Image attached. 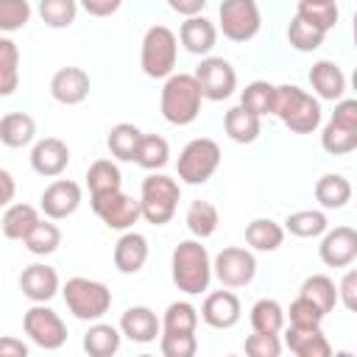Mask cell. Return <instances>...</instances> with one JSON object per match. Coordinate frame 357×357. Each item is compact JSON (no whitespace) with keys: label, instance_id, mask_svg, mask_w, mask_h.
<instances>
[{"label":"cell","instance_id":"1","mask_svg":"<svg viewBox=\"0 0 357 357\" xmlns=\"http://www.w3.org/2000/svg\"><path fill=\"white\" fill-rule=\"evenodd\" d=\"M173 284L184 296H201L212 282V257L201 240H181L170 254Z\"/></svg>","mask_w":357,"mask_h":357},{"label":"cell","instance_id":"2","mask_svg":"<svg viewBox=\"0 0 357 357\" xmlns=\"http://www.w3.org/2000/svg\"><path fill=\"white\" fill-rule=\"evenodd\" d=\"M273 117L282 120V126H287L293 134H312L321 126V100L296 86V84H279L273 92Z\"/></svg>","mask_w":357,"mask_h":357},{"label":"cell","instance_id":"3","mask_svg":"<svg viewBox=\"0 0 357 357\" xmlns=\"http://www.w3.org/2000/svg\"><path fill=\"white\" fill-rule=\"evenodd\" d=\"M201 89L195 75L190 73H170L162 84L159 95V112L170 126H190L201 114Z\"/></svg>","mask_w":357,"mask_h":357},{"label":"cell","instance_id":"4","mask_svg":"<svg viewBox=\"0 0 357 357\" xmlns=\"http://www.w3.org/2000/svg\"><path fill=\"white\" fill-rule=\"evenodd\" d=\"M181 201V187L176 178L151 170V176L142 178L139 187V215L151 223V226H165L173 220L176 209Z\"/></svg>","mask_w":357,"mask_h":357},{"label":"cell","instance_id":"5","mask_svg":"<svg viewBox=\"0 0 357 357\" xmlns=\"http://www.w3.org/2000/svg\"><path fill=\"white\" fill-rule=\"evenodd\" d=\"M61 296H64L67 310L78 321H100L112 307V290L103 282L86 279V276L67 279L61 287Z\"/></svg>","mask_w":357,"mask_h":357},{"label":"cell","instance_id":"6","mask_svg":"<svg viewBox=\"0 0 357 357\" xmlns=\"http://www.w3.org/2000/svg\"><path fill=\"white\" fill-rule=\"evenodd\" d=\"M178 59V36L167 25H151L142 36L139 47V67L148 78H167L176 73Z\"/></svg>","mask_w":357,"mask_h":357},{"label":"cell","instance_id":"7","mask_svg":"<svg viewBox=\"0 0 357 357\" xmlns=\"http://www.w3.org/2000/svg\"><path fill=\"white\" fill-rule=\"evenodd\" d=\"M220 167V145L209 137H195L190 139L181 153H178V162H176V170H178V178L184 184H206L215 170Z\"/></svg>","mask_w":357,"mask_h":357},{"label":"cell","instance_id":"8","mask_svg":"<svg viewBox=\"0 0 357 357\" xmlns=\"http://www.w3.org/2000/svg\"><path fill=\"white\" fill-rule=\"evenodd\" d=\"M321 148L332 156H346L357 148V100H335V112L321 131Z\"/></svg>","mask_w":357,"mask_h":357},{"label":"cell","instance_id":"9","mask_svg":"<svg viewBox=\"0 0 357 357\" xmlns=\"http://www.w3.org/2000/svg\"><path fill=\"white\" fill-rule=\"evenodd\" d=\"M262 28L257 0H223L218 8V31L229 42H251Z\"/></svg>","mask_w":357,"mask_h":357},{"label":"cell","instance_id":"10","mask_svg":"<svg viewBox=\"0 0 357 357\" xmlns=\"http://www.w3.org/2000/svg\"><path fill=\"white\" fill-rule=\"evenodd\" d=\"M22 329H25L28 340L45 351H56L67 343V324L47 304H33L22 315Z\"/></svg>","mask_w":357,"mask_h":357},{"label":"cell","instance_id":"11","mask_svg":"<svg viewBox=\"0 0 357 357\" xmlns=\"http://www.w3.org/2000/svg\"><path fill=\"white\" fill-rule=\"evenodd\" d=\"M212 276L229 290L245 287L257 276V257L243 245H226L212 259Z\"/></svg>","mask_w":357,"mask_h":357},{"label":"cell","instance_id":"12","mask_svg":"<svg viewBox=\"0 0 357 357\" xmlns=\"http://www.w3.org/2000/svg\"><path fill=\"white\" fill-rule=\"evenodd\" d=\"M192 75L198 81L204 100H226L237 89V73L231 61H226L223 56H204Z\"/></svg>","mask_w":357,"mask_h":357},{"label":"cell","instance_id":"13","mask_svg":"<svg viewBox=\"0 0 357 357\" xmlns=\"http://www.w3.org/2000/svg\"><path fill=\"white\" fill-rule=\"evenodd\" d=\"M89 204H92V212L103 220V226L114 229V231H128L142 218L139 215V198H131L123 190L95 195V198H89Z\"/></svg>","mask_w":357,"mask_h":357},{"label":"cell","instance_id":"14","mask_svg":"<svg viewBox=\"0 0 357 357\" xmlns=\"http://www.w3.org/2000/svg\"><path fill=\"white\" fill-rule=\"evenodd\" d=\"M81 206V184H75L73 178H53L39 198V209L45 212V218L50 220H64L70 215H75V209Z\"/></svg>","mask_w":357,"mask_h":357},{"label":"cell","instance_id":"15","mask_svg":"<svg viewBox=\"0 0 357 357\" xmlns=\"http://www.w3.org/2000/svg\"><path fill=\"white\" fill-rule=\"evenodd\" d=\"M318 257L326 268H349L357 259V231L351 226H335L321 234Z\"/></svg>","mask_w":357,"mask_h":357},{"label":"cell","instance_id":"16","mask_svg":"<svg viewBox=\"0 0 357 357\" xmlns=\"http://www.w3.org/2000/svg\"><path fill=\"white\" fill-rule=\"evenodd\" d=\"M243 315V307H240V298L237 293H231L229 287L226 290H215L204 298L201 310H198V318L212 326V329H231Z\"/></svg>","mask_w":357,"mask_h":357},{"label":"cell","instance_id":"17","mask_svg":"<svg viewBox=\"0 0 357 357\" xmlns=\"http://www.w3.org/2000/svg\"><path fill=\"white\" fill-rule=\"evenodd\" d=\"M89 89H92L89 73L81 70V67H61L50 78V95L61 106H78V103H84L89 98Z\"/></svg>","mask_w":357,"mask_h":357},{"label":"cell","instance_id":"18","mask_svg":"<svg viewBox=\"0 0 357 357\" xmlns=\"http://www.w3.org/2000/svg\"><path fill=\"white\" fill-rule=\"evenodd\" d=\"M20 290H22V296L28 301L47 304L61 290V282H59L56 268H50L45 262H33V265L22 268V273H20Z\"/></svg>","mask_w":357,"mask_h":357},{"label":"cell","instance_id":"19","mask_svg":"<svg viewBox=\"0 0 357 357\" xmlns=\"http://www.w3.org/2000/svg\"><path fill=\"white\" fill-rule=\"evenodd\" d=\"M70 165V148L64 139L59 137H45V139H36L33 148H31V167L45 176V178H56L67 170Z\"/></svg>","mask_w":357,"mask_h":357},{"label":"cell","instance_id":"20","mask_svg":"<svg viewBox=\"0 0 357 357\" xmlns=\"http://www.w3.org/2000/svg\"><path fill=\"white\" fill-rule=\"evenodd\" d=\"M117 329H120L123 337H128L134 343H153L159 337V332H162V321L151 307L134 304L120 315V326Z\"/></svg>","mask_w":357,"mask_h":357},{"label":"cell","instance_id":"21","mask_svg":"<svg viewBox=\"0 0 357 357\" xmlns=\"http://www.w3.org/2000/svg\"><path fill=\"white\" fill-rule=\"evenodd\" d=\"M148 254H151V248H148L145 234H139V231H131V229H128V231H123V234H120V240L114 243L112 259H114V268H117L120 273L131 276V273H139V271L145 268Z\"/></svg>","mask_w":357,"mask_h":357},{"label":"cell","instance_id":"22","mask_svg":"<svg viewBox=\"0 0 357 357\" xmlns=\"http://www.w3.org/2000/svg\"><path fill=\"white\" fill-rule=\"evenodd\" d=\"M178 42L192 56H209L218 42V25L212 20H206L204 14L184 17V22L178 28Z\"/></svg>","mask_w":357,"mask_h":357},{"label":"cell","instance_id":"23","mask_svg":"<svg viewBox=\"0 0 357 357\" xmlns=\"http://www.w3.org/2000/svg\"><path fill=\"white\" fill-rule=\"evenodd\" d=\"M307 78L318 100H340L346 95V73L329 59H318Z\"/></svg>","mask_w":357,"mask_h":357},{"label":"cell","instance_id":"24","mask_svg":"<svg viewBox=\"0 0 357 357\" xmlns=\"http://www.w3.org/2000/svg\"><path fill=\"white\" fill-rule=\"evenodd\" d=\"M284 346L296 357H329L332 346L321 326H287L284 332Z\"/></svg>","mask_w":357,"mask_h":357},{"label":"cell","instance_id":"25","mask_svg":"<svg viewBox=\"0 0 357 357\" xmlns=\"http://www.w3.org/2000/svg\"><path fill=\"white\" fill-rule=\"evenodd\" d=\"M223 131H226V137H229L231 142H237V145H251V142L259 137V131H262V117H257L254 112H248V109H243V106L237 103V106H231V109L223 114Z\"/></svg>","mask_w":357,"mask_h":357},{"label":"cell","instance_id":"26","mask_svg":"<svg viewBox=\"0 0 357 357\" xmlns=\"http://www.w3.org/2000/svg\"><path fill=\"white\" fill-rule=\"evenodd\" d=\"M36 139V120L25 112H8L0 117V142L6 148H25Z\"/></svg>","mask_w":357,"mask_h":357},{"label":"cell","instance_id":"27","mask_svg":"<svg viewBox=\"0 0 357 357\" xmlns=\"http://www.w3.org/2000/svg\"><path fill=\"white\" fill-rule=\"evenodd\" d=\"M312 192L324 209H343L351 201V181L343 173H324Z\"/></svg>","mask_w":357,"mask_h":357},{"label":"cell","instance_id":"28","mask_svg":"<svg viewBox=\"0 0 357 357\" xmlns=\"http://www.w3.org/2000/svg\"><path fill=\"white\" fill-rule=\"evenodd\" d=\"M39 223V212L31 204H8L0 218V231L6 240H25L28 231Z\"/></svg>","mask_w":357,"mask_h":357},{"label":"cell","instance_id":"29","mask_svg":"<svg viewBox=\"0 0 357 357\" xmlns=\"http://www.w3.org/2000/svg\"><path fill=\"white\" fill-rule=\"evenodd\" d=\"M120 329L103 321H92V326L84 332V351L89 357H112L120 351Z\"/></svg>","mask_w":357,"mask_h":357},{"label":"cell","instance_id":"30","mask_svg":"<svg viewBox=\"0 0 357 357\" xmlns=\"http://www.w3.org/2000/svg\"><path fill=\"white\" fill-rule=\"evenodd\" d=\"M86 187H89V198L106 195V192H114V190H123V173H120L117 162H112V159H95L86 167Z\"/></svg>","mask_w":357,"mask_h":357},{"label":"cell","instance_id":"31","mask_svg":"<svg viewBox=\"0 0 357 357\" xmlns=\"http://www.w3.org/2000/svg\"><path fill=\"white\" fill-rule=\"evenodd\" d=\"M184 223H187V229H190V234H192L195 240H206V237H212V234L218 231V226H220V212H218V206H215L212 201H192V204L187 206Z\"/></svg>","mask_w":357,"mask_h":357},{"label":"cell","instance_id":"32","mask_svg":"<svg viewBox=\"0 0 357 357\" xmlns=\"http://www.w3.org/2000/svg\"><path fill=\"white\" fill-rule=\"evenodd\" d=\"M245 243L254 248V251H276L282 243H284V226L271 220V218H254L248 226H245Z\"/></svg>","mask_w":357,"mask_h":357},{"label":"cell","instance_id":"33","mask_svg":"<svg viewBox=\"0 0 357 357\" xmlns=\"http://www.w3.org/2000/svg\"><path fill=\"white\" fill-rule=\"evenodd\" d=\"M298 296L307 298V301H312L324 315H329L335 310V304H337V284L326 273H312V276L304 279Z\"/></svg>","mask_w":357,"mask_h":357},{"label":"cell","instance_id":"34","mask_svg":"<svg viewBox=\"0 0 357 357\" xmlns=\"http://www.w3.org/2000/svg\"><path fill=\"white\" fill-rule=\"evenodd\" d=\"M20 86V47L11 36L0 33V98L14 95Z\"/></svg>","mask_w":357,"mask_h":357},{"label":"cell","instance_id":"35","mask_svg":"<svg viewBox=\"0 0 357 357\" xmlns=\"http://www.w3.org/2000/svg\"><path fill=\"white\" fill-rule=\"evenodd\" d=\"M326 229H329V220L321 209H298L284 218V231H290L293 237H301V240L321 237Z\"/></svg>","mask_w":357,"mask_h":357},{"label":"cell","instance_id":"36","mask_svg":"<svg viewBox=\"0 0 357 357\" xmlns=\"http://www.w3.org/2000/svg\"><path fill=\"white\" fill-rule=\"evenodd\" d=\"M251 329L254 332H268V335H279L284 329V307L276 301V298H259L254 307H251Z\"/></svg>","mask_w":357,"mask_h":357},{"label":"cell","instance_id":"37","mask_svg":"<svg viewBox=\"0 0 357 357\" xmlns=\"http://www.w3.org/2000/svg\"><path fill=\"white\" fill-rule=\"evenodd\" d=\"M324 39H326V31H321L318 25H312V22H307L304 17L293 14V20H290V25H287V42H290L293 50H298V53H312V50H318V47L324 45Z\"/></svg>","mask_w":357,"mask_h":357},{"label":"cell","instance_id":"38","mask_svg":"<svg viewBox=\"0 0 357 357\" xmlns=\"http://www.w3.org/2000/svg\"><path fill=\"white\" fill-rule=\"evenodd\" d=\"M170 159V145L165 137L159 134H142L139 137V145H137V153H134V162L145 170H162Z\"/></svg>","mask_w":357,"mask_h":357},{"label":"cell","instance_id":"39","mask_svg":"<svg viewBox=\"0 0 357 357\" xmlns=\"http://www.w3.org/2000/svg\"><path fill=\"white\" fill-rule=\"evenodd\" d=\"M139 137H142V131H139L134 123H117V126H112V131H109V137H106V145H109V151H112L114 159H120V162H134Z\"/></svg>","mask_w":357,"mask_h":357},{"label":"cell","instance_id":"40","mask_svg":"<svg viewBox=\"0 0 357 357\" xmlns=\"http://www.w3.org/2000/svg\"><path fill=\"white\" fill-rule=\"evenodd\" d=\"M25 243V248L33 254V257H47V254H53L59 245H61V229L50 220V218H39V223L28 231V237L22 240Z\"/></svg>","mask_w":357,"mask_h":357},{"label":"cell","instance_id":"41","mask_svg":"<svg viewBox=\"0 0 357 357\" xmlns=\"http://www.w3.org/2000/svg\"><path fill=\"white\" fill-rule=\"evenodd\" d=\"M36 14L47 28H70L78 17V0H39Z\"/></svg>","mask_w":357,"mask_h":357},{"label":"cell","instance_id":"42","mask_svg":"<svg viewBox=\"0 0 357 357\" xmlns=\"http://www.w3.org/2000/svg\"><path fill=\"white\" fill-rule=\"evenodd\" d=\"M273 92H276V84L271 81H251L240 92V106L254 112L257 117H265L273 112Z\"/></svg>","mask_w":357,"mask_h":357},{"label":"cell","instance_id":"43","mask_svg":"<svg viewBox=\"0 0 357 357\" xmlns=\"http://www.w3.org/2000/svg\"><path fill=\"white\" fill-rule=\"evenodd\" d=\"M162 321V332H195L198 329V310L190 301H173L167 304Z\"/></svg>","mask_w":357,"mask_h":357},{"label":"cell","instance_id":"44","mask_svg":"<svg viewBox=\"0 0 357 357\" xmlns=\"http://www.w3.org/2000/svg\"><path fill=\"white\" fill-rule=\"evenodd\" d=\"M296 14L304 17L307 22H312V25H318V28L326 31V33L337 25V17H340L337 0H329V3H301V0H298Z\"/></svg>","mask_w":357,"mask_h":357},{"label":"cell","instance_id":"45","mask_svg":"<svg viewBox=\"0 0 357 357\" xmlns=\"http://www.w3.org/2000/svg\"><path fill=\"white\" fill-rule=\"evenodd\" d=\"M31 3L28 0H0V33H14L22 31L31 22Z\"/></svg>","mask_w":357,"mask_h":357},{"label":"cell","instance_id":"46","mask_svg":"<svg viewBox=\"0 0 357 357\" xmlns=\"http://www.w3.org/2000/svg\"><path fill=\"white\" fill-rule=\"evenodd\" d=\"M159 351L165 357H192L198 351L195 332H159Z\"/></svg>","mask_w":357,"mask_h":357},{"label":"cell","instance_id":"47","mask_svg":"<svg viewBox=\"0 0 357 357\" xmlns=\"http://www.w3.org/2000/svg\"><path fill=\"white\" fill-rule=\"evenodd\" d=\"M324 318H326V315H324L312 301H307V298H301V296L284 310V321H287L290 326H321Z\"/></svg>","mask_w":357,"mask_h":357},{"label":"cell","instance_id":"48","mask_svg":"<svg viewBox=\"0 0 357 357\" xmlns=\"http://www.w3.org/2000/svg\"><path fill=\"white\" fill-rule=\"evenodd\" d=\"M243 349H245V354H251V357H279L284 346H282L279 335L254 332V335H248V337H245Z\"/></svg>","mask_w":357,"mask_h":357},{"label":"cell","instance_id":"49","mask_svg":"<svg viewBox=\"0 0 357 357\" xmlns=\"http://www.w3.org/2000/svg\"><path fill=\"white\" fill-rule=\"evenodd\" d=\"M337 301H340L349 312L357 310V271H354V268H349V271L343 273V279H340V284H337Z\"/></svg>","mask_w":357,"mask_h":357},{"label":"cell","instance_id":"50","mask_svg":"<svg viewBox=\"0 0 357 357\" xmlns=\"http://www.w3.org/2000/svg\"><path fill=\"white\" fill-rule=\"evenodd\" d=\"M78 3L89 17H112L123 6V0H78Z\"/></svg>","mask_w":357,"mask_h":357},{"label":"cell","instance_id":"51","mask_svg":"<svg viewBox=\"0 0 357 357\" xmlns=\"http://www.w3.org/2000/svg\"><path fill=\"white\" fill-rule=\"evenodd\" d=\"M0 357H28V343L14 337V335H3L0 337Z\"/></svg>","mask_w":357,"mask_h":357},{"label":"cell","instance_id":"52","mask_svg":"<svg viewBox=\"0 0 357 357\" xmlns=\"http://www.w3.org/2000/svg\"><path fill=\"white\" fill-rule=\"evenodd\" d=\"M167 6L181 17H195L206 8V0H167Z\"/></svg>","mask_w":357,"mask_h":357},{"label":"cell","instance_id":"53","mask_svg":"<svg viewBox=\"0 0 357 357\" xmlns=\"http://www.w3.org/2000/svg\"><path fill=\"white\" fill-rule=\"evenodd\" d=\"M14 195H17V181H14V176L0 167V209L8 206V204L14 201Z\"/></svg>","mask_w":357,"mask_h":357}]
</instances>
